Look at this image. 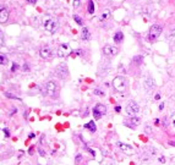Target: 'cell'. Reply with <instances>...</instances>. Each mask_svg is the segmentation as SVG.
<instances>
[{
	"label": "cell",
	"mask_w": 175,
	"mask_h": 165,
	"mask_svg": "<svg viewBox=\"0 0 175 165\" xmlns=\"http://www.w3.org/2000/svg\"><path fill=\"white\" fill-rule=\"evenodd\" d=\"M81 159H82L81 154H78V155L76 157V159H75V160H76V163H80V161H81Z\"/></svg>",
	"instance_id": "obj_30"
},
{
	"label": "cell",
	"mask_w": 175,
	"mask_h": 165,
	"mask_svg": "<svg viewBox=\"0 0 175 165\" xmlns=\"http://www.w3.org/2000/svg\"><path fill=\"white\" fill-rule=\"evenodd\" d=\"M9 20V10L6 7H0V23H6Z\"/></svg>",
	"instance_id": "obj_10"
},
{
	"label": "cell",
	"mask_w": 175,
	"mask_h": 165,
	"mask_svg": "<svg viewBox=\"0 0 175 165\" xmlns=\"http://www.w3.org/2000/svg\"><path fill=\"white\" fill-rule=\"evenodd\" d=\"M109 17H110V11L109 10H105V11H103V14L100 15L99 21H105V20H108Z\"/></svg>",
	"instance_id": "obj_18"
},
{
	"label": "cell",
	"mask_w": 175,
	"mask_h": 165,
	"mask_svg": "<svg viewBox=\"0 0 175 165\" xmlns=\"http://www.w3.org/2000/svg\"><path fill=\"white\" fill-rule=\"evenodd\" d=\"M159 161H161V163H165V158H164V157H161V158H159Z\"/></svg>",
	"instance_id": "obj_34"
},
{
	"label": "cell",
	"mask_w": 175,
	"mask_h": 165,
	"mask_svg": "<svg viewBox=\"0 0 175 165\" xmlns=\"http://www.w3.org/2000/svg\"><path fill=\"white\" fill-rule=\"evenodd\" d=\"M74 20H75V22H76L77 25H80V26H83V21H82V19H81L80 16L75 15V16H74Z\"/></svg>",
	"instance_id": "obj_20"
},
{
	"label": "cell",
	"mask_w": 175,
	"mask_h": 165,
	"mask_svg": "<svg viewBox=\"0 0 175 165\" xmlns=\"http://www.w3.org/2000/svg\"><path fill=\"white\" fill-rule=\"evenodd\" d=\"M154 124H155V125H158V124H159V120H158V119H155V121H154Z\"/></svg>",
	"instance_id": "obj_40"
},
{
	"label": "cell",
	"mask_w": 175,
	"mask_h": 165,
	"mask_svg": "<svg viewBox=\"0 0 175 165\" xmlns=\"http://www.w3.org/2000/svg\"><path fill=\"white\" fill-rule=\"evenodd\" d=\"M80 4H81V0H74V7H77V6H80Z\"/></svg>",
	"instance_id": "obj_27"
},
{
	"label": "cell",
	"mask_w": 175,
	"mask_h": 165,
	"mask_svg": "<svg viewBox=\"0 0 175 165\" xmlns=\"http://www.w3.org/2000/svg\"><path fill=\"white\" fill-rule=\"evenodd\" d=\"M118 147H119L121 151L126 153V154H132L133 153V148L132 147H130V145L125 144V143H121V142H118Z\"/></svg>",
	"instance_id": "obj_12"
},
{
	"label": "cell",
	"mask_w": 175,
	"mask_h": 165,
	"mask_svg": "<svg viewBox=\"0 0 175 165\" xmlns=\"http://www.w3.org/2000/svg\"><path fill=\"white\" fill-rule=\"evenodd\" d=\"M39 153H41V155H42V157H45V153H44L43 149H39Z\"/></svg>",
	"instance_id": "obj_33"
},
{
	"label": "cell",
	"mask_w": 175,
	"mask_h": 165,
	"mask_svg": "<svg viewBox=\"0 0 175 165\" xmlns=\"http://www.w3.org/2000/svg\"><path fill=\"white\" fill-rule=\"evenodd\" d=\"M23 70H25V71H28V70H29V67H28L27 65H25V69H23Z\"/></svg>",
	"instance_id": "obj_38"
},
{
	"label": "cell",
	"mask_w": 175,
	"mask_h": 165,
	"mask_svg": "<svg viewBox=\"0 0 175 165\" xmlns=\"http://www.w3.org/2000/svg\"><path fill=\"white\" fill-rule=\"evenodd\" d=\"M5 96H6L7 98H10V99H16V100H20V98H19V97L14 96V94H11V93H5Z\"/></svg>",
	"instance_id": "obj_23"
},
{
	"label": "cell",
	"mask_w": 175,
	"mask_h": 165,
	"mask_svg": "<svg viewBox=\"0 0 175 165\" xmlns=\"http://www.w3.org/2000/svg\"><path fill=\"white\" fill-rule=\"evenodd\" d=\"M55 72L61 80L66 78V77L69 76V70H67V66H66L65 64H60V65L58 66V69H56Z\"/></svg>",
	"instance_id": "obj_8"
},
{
	"label": "cell",
	"mask_w": 175,
	"mask_h": 165,
	"mask_svg": "<svg viewBox=\"0 0 175 165\" xmlns=\"http://www.w3.org/2000/svg\"><path fill=\"white\" fill-rule=\"evenodd\" d=\"M140 121H141L140 117L132 116V117H130L129 120H126V121H125V125L127 126V127H131V129H132V127H135L136 125L140 124Z\"/></svg>",
	"instance_id": "obj_11"
},
{
	"label": "cell",
	"mask_w": 175,
	"mask_h": 165,
	"mask_svg": "<svg viewBox=\"0 0 175 165\" xmlns=\"http://www.w3.org/2000/svg\"><path fill=\"white\" fill-rule=\"evenodd\" d=\"M163 109H164V103H162L161 105H159V110H161V111H162V110H163Z\"/></svg>",
	"instance_id": "obj_36"
},
{
	"label": "cell",
	"mask_w": 175,
	"mask_h": 165,
	"mask_svg": "<svg viewBox=\"0 0 175 165\" xmlns=\"http://www.w3.org/2000/svg\"><path fill=\"white\" fill-rule=\"evenodd\" d=\"M173 124H174V126H175V119H174V120H173Z\"/></svg>",
	"instance_id": "obj_41"
},
{
	"label": "cell",
	"mask_w": 175,
	"mask_h": 165,
	"mask_svg": "<svg viewBox=\"0 0 175 165\" xmlns=\"http://www.w3.org/2000/svg\"><path fill=\"white\" fill-rule=\"evenodd\" d=\"M28 3H29V4H36V1H37V0H27Z\"/></svg>",
	"instance_id": "obj_37"
},
{
	"label": "cell",
	"mask_w": 175,
	"mask_h": 165,
	"mask_svg": "<svg viewBox=\"0 0 175 165\" xmlns=\"http://www.w3.org/2000/svg\"><path fill=\"white\" fill-rule=\"evenodd\" d=\"M107 113V106H104L103 104H97L94 108H93V117L94 119H100V117Z\"/></svg>",
	"instance_id": "obj_6"
},
{
	"label": "cell",
	"mask_w": 175,
	"mask_h": 165,
	"mask_svg": "<svg viewBox=\"0 0 175 165\" xmlns=\"http://www.w3.org/2000/svg\"><path fill=\"white\" fill-rule=\"evenodd\" d=\"M174 35H175V28H173L171 32H170V37H174Z\"/></svg>",
	"instance_id": "obj_31"
},
{
	"label": "cell",
	"mask_w": 175,
	"mask_h": 165,
	"mask_svg": "<svg viewBox=\"0 0 175 165\" xmlns=\"http://www.w3.org/2000/svg\"><path fill=\"white\" fill-rule=\"evenodd\" d=\"M43 93L45 96L50 97V98H54L56 94V84L53 81H49L44 84V88H43Z\"/></svg>",
	"instance_id": "obj_4"
},
{
	"label": "cell",
	"mask_w": 175,
	"mask_h": 165,
	"mask_svg": "<svg viewBox=\"0 0 175 165\" xmlns=\"http://www.w3.org/2000/svg\"><path fill=\"white\" fill-rule=\"evenodd\" d=\"M93 93H94L96 96H99V97L104 96V92H103V90H100V89H94V90H93Z\"/></svg>",
	"instance_id": "obj_22"
},
{
	"label": "cell",
	"mask_w": 175,
	"mask_h": 165,
	"mask_svg": "<svg viewBox=\"0 0 175 165\" xmlns=\"http://www.w3.org/2000/svg\"><path fill=\"white\" fill-rule=\"evenodd\" d=\"M138 110H140V108H138V104L136 103V102H133V100L129 102L127 105H126V114H127L130 117L135 116V115L138 113Z\"/></svg>",
	"instance_id": "obj_5"
},
{
	"label": "cell",
	"mask_w": 175,
	"mask_h": 165,
	"mask_svg": "<svg viewBox=\"0 0 175 165\" xmlns=\"http://www.w3.org/2000/svg\"><path fill=\"white\" fill-rule=\"evenodd\" d=\"M39 54L42 56L43 59H49L50 56H51V49L49 47H43L41 49V51H39Z\"/></svg>",
	"instance_id": "obj_13"
},
{
	"label": "cell",
	"mask_w": 175,
	"mask_h": 165,
	"mask_svg": "<svg viewBox=\"0 0 175 165\" xmlns=\"http://www.w3.org/2000/svg\"><path fill=\"white\" fill-rule=\"evenodd\" d=\"M6 58L4 56V55H0V65H4V64H6Z\"/></svg>",
	"instance_id": "obj_24"
},
{
	"label": "cell",
	"mask_w": 175,
	"mask_h": 165,
	"mask_svg": "<svg viewBox=\"0 0 175 165\" xmlns=\"http://www.w3.org/2000/svg\"><path fill=\"white\" fill-rule=\"evenodd\" d=\"M154 99H155V100H159V99H161V94H155Z\"/></svg>",
	"instance_id": "obj_32"
},
{
	"label": "cell",
	"mask_w": 175,
	"mask_h": 165,
	"mask_svg": "<svg viewBox=\"0 0 175 165\" xmlns=\"http://www.w3.org/2000/svg\"><path fill=\"white\" fill-rule=\"evenodd\" d=\"M87 151L90 152V153H91L92 155H94V154H96V153H94V151H92V149H90V148H87Z\"/></svg>",
	"instance_id": "obj_35"
},
{
	"label": "cell",
	"mask_w": 175,
	"mask_h": 165,
	"mask_svg": "<svg viewBox=\"0 0 175 165\" xmlns=\"http://www.w3.org/2000/svg\"><path fill=\"white\" fill-rule=\"evenodd\" d=\"M44 28H45V31L48 33L53 34V33H55L56 31H58V28H59V22L55 19H53V17H47L44 20Z\"/></svg>",
	"instance_id": "obj_1"
},
{
	"label": "cell",
	"mask_w": 175,
	"mask_h": 165,
	"mask_svg": "<svg viewBox=\"0 0 175 165\" xmlns=\"http://www.w3.org/2000/svg\"><path fill=\"white\" fill-rule=\"evenodd\" d=\"M114 110H115L116 113H120V111H121V106H120V105H116V106L114 108Z\"/></svg>",
	"instance_id": "obj_29"
},
{
	"label": "cell",
	"mask_w": 175,
	"mask_h": 165,
	"mask_svg": "<svg viewBox=\"0 0 175 165\" xmlns=\"http://www.w3.org/2000/svg\"><path fill=\"white\" fill-rule=\"evenodd\" d=\"M163 27L161 25H153L152 27L149 28V32H148V39L151 42H154L159 35H161Z\"/></svg>",
	"instance_id": "obj_3"
},
{
	"label": "cell",
	"mask_w": 175,
	"mask_h": 165,
	"mask_svg": "<svg viewBox=\"0 0 175 165\" xmlns=\"http://www.w3.org/2000/svg\"><path fill=\"white\" fill-rule=\"evenodd\" d=\"M118 53H119V50L115 47H112V45H104L103 47V54L107 55V56H114Z\"/></svg>",
	"instance_id": "obj_9"
},
{
	"label": "cell",
	"mask_w": 175,
	"mask_h": 165,
	"mask_svg": "<svg viewBox=\"0 0 175 165\" xmlns=\"http://www.w3.org/2000/svg\"><path fill=\"white\" fill-rule=\"evenodd\" d=\"M19 69H20V66H19L16 62H14V64H12V67H11V71H12V72H15V71H17Z\"/></svg>",
	"instance_id": "obj_25"
},
{
	"label": "cell",
	"mask_w": 175,
	"mask_h": 165,
	"mask_svg": "<svg viewBox=\"0 0 175 165\" xmlns=\"http://www.w3.org/2000/svg\"><path fill=\"white\" fill-rule=\"evenodd\" d=\"M4 132H5V136L6 137H10V130L9 129H4Z\"/></svg>",
	"instance_id": "obj_28"
},
{
	"label": "cell",
	"mask_w": 175,
	"mask_h": 165,
	"mask_svg": "<svg viewBox=\"0 0 175 165\" xmlns=\"http://www.w3.org/2000/svg\"><path fill=\"white\" fill-rule=\"evenodd\" d=\"M81 38H82L83 41H88V39L91 38V33H90V31H88V28H87V27H83V28H82Z\"/></svg>",
	"instance_id": "obj_14"
},
{
	"label": "cell",
	"mask_w": 175,
	"mask_h": 165,
	"mask_svg": "<svg viewBox=\"0 0 175 165\" xmlns=\"http://www.w3.org/2000/svg\"><path fill=\"white\" fill-rule=\"evenodd\" d=\"M145 86L147 87L148 89H152L153 87H155V82L153 81V78H148L147 81L145 82Z\"/></svg>",
	"instance_id": "obj_17"
},
{
	"label": "cell",
	"mask_w": 175,
	"mask_h": 165,
	"mask_svg": "<svg viewBox=\"0 0 175 165\" xmlns=\"http://www.w3.org/2000/svg\"><path fill=\"white\" fill-rule=\"evenodd\" d=\"M124 41V33L123 32H116L115 34H114V42L116 43V44H119V43H121V42Z\"/></svg>",
	"instance_id": "obj_15"
},
{
	"label": "cell",
	"mask_w": 175,
	"mask_h": 165,
	"mask_svg": "<svg viewBox=\"0 0 175 165\" xmlns=\"http://www.w3.org/2000/svg\"><path fill=\"white\" fill-rule=\"evenodd\" d=\"M133 61L136 62V64H141V62L143 61V56H142V55H137V56H135V58H133Z\"/></svg>",
	"instance_id": "obj_21"
},
{
	"label": "cell",
	"mask_w": 175,
	"mask_h": 165,
	"mask_svg": "<svg viewBox=\"0 0 175 165\" xmlns=\"http://www.w3.org/2000/svg\"><path fill=\"white\" fill-rule=\"evenodd\" d=\"M71 53H72V49L70 48L69 44H61L58 48V56H60V58H67Z\"/></svg>",
	"instance_id": "obj_7"
},
{
	"label": "cell",
	"mask_w": 175,
	"mask_h": 165,
	"mask_svg": "<svg viewBox=\"0 0 175 165\" xmlns=\"http://www.w3.org/2000/svg\"><path fill=\"white\" fill-rule=\"evenodd\" d=\"M34 136H36L34 133H31V135H29V138H34Z\"/></svg>",
	"instance_id": "obj_39"
},
{
	"label": "cell",
	"mask_w": 175,
	"mask_h": 165,
	"mask_svg": "<svg viewBox=\"0 0 175 165\" xmlns=\"http://www.w3.org/2000/svg\"><path fill=\"white\" fill-rule=\"evenodd\" d=\"M88 12L93 14L94 12V4H93V0H88Z\"/></svg>",
	"instance_id": "obj_19"
},
{
	"label": "cell",
	"mask_w": 175,
	"mask_h": 165,
	"mask_svg": "<svg viewBox=\"0 0 175 165\" xmlns=\"http://www.w3.org/2000/svg\"><path fill=\"white\" fill-rule=\"evenodd\" d=\"M4 45V34H3V32L0 31V48Z\"/></svg>",
	"instance_id": "obj_26"
},
{
	"label": "cell",
	"mask_w": 175,
	"mask_h": 165,
	"mask_svg": "<svg viewBox=\"0 0 175 165\" xmlns=\"http://www.w3.org/2000/svg\"><path fill=\"white\" fill-rule=\"evenodd\" d=\"M113 87L116 92H124L126 89V81L123 76H116L114 80H113Z\"/></svg>",
	"instance_id": "obj_2"
},
{
	"label": "cell",
	"mask_w": 175,
	"mask_h": 165,
	"mask_svg": "<svg viewBox=\"0 0 175 165\" xmlns=\"http://www.w3.org/2000/svg\"><path fill=\"white\" fill-rule=\"evenodd\" d=\"M84 127H86V129H88V130L91 131L92 133L97 131V126H96V124H94V121H90L88 124L84 125Z\"/></svg>",
	"instance_id": "obj_16"
}]
</instances>
